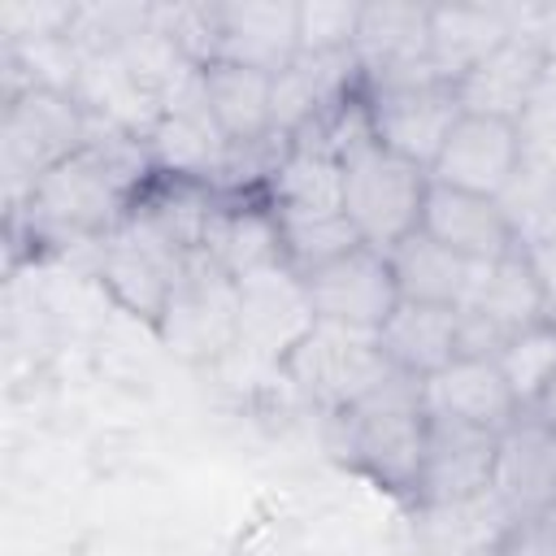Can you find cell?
Returning <instances> with one entry per match:
<instances>
[{
    "label": "cell",
    "instance_id": "obj_1",
    "mask_svg": "<svg viewBox=\"0 0 556 556\" xmlns=\"http://www.w3.org/2000/svg\"><path fill=\"white\" fill-rule=\"evenodd\" d=\"M148 174H156L148 139L100 122L91 143L48 169L13 213L39 243H100L135 208Z\"/></svg>",
    "mask_w": 556,
    "mask_h": 556
},
{
    "label": "cell",
    "instance_id": "obj_2",
    "mask_svg": "<svg viewBox=\"0 0 556 556\" xmlns=\"http://www.w3.org/2000/svg\"><path fill=\"white\" fill-rule=\"evenodd\" d=\"M426 400H421V378H408L391 369L369 395L356 404L339 408L326 417L330 452L369 478L374 486L413 500L417 469H421V447H426Z\"/></svg>",
    "mask_w": 556,
    "mask_h": 556
},
{
    "label": "cell",
    "instance_id": "obj_3",
    "mask_svg": "<svg viewBox=\"0 0 556 556\" xmlns=\"http://www.w3.org/2000/svg\"><path fill=\"white\" fill-rule=\"evenodd\" d=\"M100 122L83 109L74 91L56 87H26L17 96H4V122H0V165L9 178V200L17 204L48 169H56L65 156L91 143Z\"/></svg>",
    "mask_w": 556,
    "mask_h": 556
},
{
    "label": "cell",
    "instance_id": "obj_4",
    "mask_svg": "<svg viewBox=\"0 0 556 556\" xmlns=\"http://www.w3.org/2000/svg\"><path fill=\"white\" fill-rule=\"evenodd\" d=\"M430 169L395 156L378 139L343 156V213L365 248L391 252L421 226Z\"/></svg>",
    "mask_w": 556,
    "mask_h": 556
},
{
    "label": "cell",
    "instance_id": "obj_5",
    "mask_svg": "<svg viewBox=\"0 0 556 556\" xmlns=\"http://www.w3.org/2000/svg\"><path fill=\"white\" fill-rule=\"evenodd\" d=\"M152 334L187 365L226 361L239 348V282L204 252H191L165 295Z\"/></svg>",
    "mask_w": 556,
    "mask_h": 556
},
{
    "label": "cell",
    "instance_id": "obj_6",
    "mask_svg": "<svg viewBox=\"0 0 556 556\" xmlns=\"http://www.w3.org/2000/svg\"><path fill=\"white\" fill-rule=\"evenodd\" d=\"M187 256L191 252L135 200V208L96 243V278L130 317L156 326Z\"/></svg>",
    "mask_w": 556,
    "mask_h": 556
},
{
    "label": "cell",
    "instance_id": "obj_7",
    "mask_svg": "<svg viewBox=\"0 0 556 556\" xmlns=\"http://www.w3.org/2000/svg\"><path fill=\"white\" fill-rule=\"evenodd\" d=\"M456 321H460L456 356H500L513 334L547 321L543 287H539L530 252L517 248L491 265H473Z\"/></svg>",
    "mask_w": 556,
    "mask_h": 556
},
{
    "label": "cell",
    "instance_id": "obj_8",
    "mask_svg": "<svg viewBox=\"0 0 556 556\" xmlns=\"http://www.w3.org/2000/svg\"><path fill=\"white\" fill-rule=\"evenodd\" d=\"M282 378L326 417L356 404L361 395H369L387 374V356L378 352V339L365 330H348V326H330L317 321L278 365Z\"/></svg>",
    "mask_w": 556,
    "mask_h": 556
},
{
    "label": "cell",
    "instance_id": "obj_9",
    "mask_svg": "<svg viewBox=\"0 0 556 556\" xmlns=\"http://www.w3.org/2000/svg\"><path fill=\"white\" fill-rule=\"evenodd\" d=\"M365 109H369V130L382 148L395 156L430 169L443 139L460 122V100L456 87L439 74H417L382 87H365Z\"/></svg>",
    "mask_w": 556,
    "mask_h": 556
},
{
    "label": "cell",
    "instance_id": "obj_10",
    "mask_svg": "<svg viewBox=\"0 0 556 556\" xmlns=\"http://www.w3.org/2000/svg\"><path fill=\"white\" fill-rule=\"evenodd\" d=\"M521 169H526V126L521 122L460 113V122L452 126V135L443 139V148L430 165V182L504 200L513 191V182L521 178Z\"/></svg>",
    "mask_w": 556,
    "mask_h": 556
},
{
    "label": "cell",
    "instance_id": "obj_11",
    "mask_svg": "<svg viewBox=\"0 0 556 556\" xmlns=\"http://www.w3.org/2000/svg\"><path fill=\"white\" fill-rule=\"evenodd\" d=\"M547 70H552V52L539 35V13H534L495 52H486L473 70H465L452 87H456V100L465 113L526 122V113L534 109V100L543 91Z\"/></svg>",
    "mask_w": 556,
    "mask_h": 556
},
{
    "label": "cell",
    "instance_id": "obj_12",
    "mask_svg": "<svg viewBox=\"0 0 556 556\" xmlns=\"http://www.w3.org/2000/svg\"><path fill=\"white\" fill-rule=\"evenodd\" d=\"M313 317L330 321V326H348V330H365L378 334V326L395 313L400 304V287L391 274L387 252L378 248H352L326 265H317L313 274H300Z\"/></svg>",
    "mask_w": 556,
    "mask_h": 556
},
{
    "label": "cell",
    "instance_id": "obj_13",
    "mask_svg": "<svg viewBox=\"0 0 556 556\" xmlns=\"http://www.w3.org/2000/svg\"><path fill=\"white\" fill-rule=\"evenodd\" d=\"M491 500L508 521L556 508V426L543 413H517L495 439Z\"/></svg>",
    "mask_w": 556,
    "mask_h": 556
},
{
    "label": "cell",
    "instance_id": "obj_14",
    "mask_svg": "<svg viewBox=\"0 0 556 556\" xmlns=\"http://www.w3.org/2000/svg\"><path fill=\"white\" fill-rule=\"evenodd\" d=\"M495 430H478L452 417L426 421V447L421 469L413 486L417 508H456L491 495V469H495Z\"/></svg>",
    "mask_w": 556,
    "mask_h": 556
},
{
    "label": "cell",
    "instance_id": "obj_15",
    "mask_svg": "<svg viewBox=\"0 0 556 556\" xmlns=\"http://www.w3.org/2000/svg\"><path fill=\"white\" fill-rule=\"evenodd\" d=\"M313 326L317 317H313L304 278L287 261L239 278V348L235 352H248L252 361H265L278 369Z\"/></svg>",
    "mask_w": 556,
    "mask_h": 556
},
{
    "label": "cell",
    "instance_id": "obj_16",
    "mask_svg": "<svg viewBox=\"0 0 556 556\" xmlns=\"http://www.w3.org/2000/svg\"><path fill=\"white\" fill-rule=\"evenodd\" d=\"M421 230L469 265H491V261L526 248L521 235H517V222L504 208V200L456 191V187H443V182H430V191H426Z\"/></svg>",
    "mask_w": 556,
    "mask_h": 556
},
{
    "label": "cell",
    "instance_id": "obj_17",
    "mask_svg": "<svg viewBox=\"0 0 556 556\" xmlns=\"http://www.w3.org/2000/svg\"><path fill=\"white\" fill-rule=\"evenodd\" d=\"M352 56L365 87L439 74L430 65V9L417 4H361Z\"/></svg>",
    "mask_w": 556,
    "mask_h": 556
},
{
    "label": "cell",
    "instance_id": "obj_18",
    "mask_svg": "<svg viewBox=\"0 0 556 556\" xmlns=\"http://www.w3.org/2000/svg\"><path fill=\"white\" fill-rule=\"evenodd\" d=\"M421 400L430 417H452L495 434L521 413L495 356H456L439 374L421 378Z\"/></svg>",
    "mask_w": 556,
    "mask_h": 556
},
{
    "label": "cell",
    "instance_id": "obj_19",
    "mask_svg": "<svg viewBox=\"0 0 556 556\" xmlns=\"http://www.w3.org/2000/svg\"><path fill=\"white\" fill-rule=\"evenodd\" d=\"M300 56V4L248 0L217 4V61L282 74Z\"/></svg>",
    "mask_w": 556,
    "mask_h": 556
},
{
    "label": "cell",
    "instance_id": "obj_20",
    "mask_svg": "<svg viewBox=\"0 0 556 556\" xmlns=\"http://www.w3.org/2000/svg\"><path fill=\"white\" fill-rule=\"evenodd\" d=\"M200 91H204V104H208L217 130L226 135V143L235 152L274 143V126H269L274 78L269 74L230 65V61H213L200 70Z\"/></svg>",
    "mask_w": 556,
    "mask_h": 556
},
{
    "label": "cell",
    "instance_id": "obj_21",
    "mask_svg": "<svg viewBox=\"0 0 556 556\" xmlns=\"http://www.w3.org/2000/svg\"><path fill=\"white\" fill-rule=\"evenodd\" d=\"M374 339H378V352L387 356L391 369H400L408 378H430L456 361L460 321H456V308L400 300Z\"/></svg>",
    "mask_w": 556,
    "mask_h": 556
},
{
    "label": "cell",
    "instance_id": "obj_22",
    "mask_svg": "<svg viewBox=\"0 0 556 556\" xmlns=\"http://www.w3.org/2000/svg\"><path fill=\"white\" fill-rule=\"evenodd\" d=\"M534 17V13H530ZM530 17H517L500 4L478 9H430V65L439 78L456 83L465 70H473L486 52H495L513 30H521Z\"/></svg>",
    "mask_w": 556,
    "mask_h": 556
},
{
    "label": "cell",
    "instance_id": "obj_23",
    "mask_svg": "<svg viewBox=\"0 0 556 556\" xmlns=\"http://www.w3.org/2000/svg\"><path fill=\"white\" fill-rule=\"evenodd\" d=\"M204 256L217 261L235 282L256 274V269H269V265H282V239H278V222H274V208L269 200H230L222 204L208 239H204Z\"/></svg>",
    "mask_w": 556,
    "mask_h": 556
},
{
    "label": "cell",
    "instance_id": "obj_24",
    "mask_svg": "<svg viewBox=\"0 0 556 556\" xmlns=\"http://www.w3.org/2000/svg\"><path fill=\"white\" fill-rule=\"evenodd\" d=\"M387 261H391L400 300H413V304L460 308V300L469 291V278H473V265L460 261L456 252H447L443 243H434L421 226L404 243H395L387 252Z\"/></svg>",
    "mask_w": 556,
    "mask_h": 556
},
{
    "label": "cell",
    "instance_id": "obj_25",
    "mask_svg": "<svg viewBox=\"0 0 556 556\" xmlns=\"http://www.w3.org/2000/svg\"><path fill=\"white\" fill-rule=\"evenodd\" d=\"M269 208L278 222L282 261L295 274H313L317 265L361 248V235L343 208H287V204H269Z\"/></svg>",
    "mask_w": 556,
    "mask_h": 556
},
{
    "label": "cell",
    "instance_id": "obj_26",
    "mask_svg": "<svg viewBox=\"0 0 556 556\" xmlns=\"http://www.w3.org/2000/svg\"><path fill=\"white\" fill-rule=\"evenodd\" d=\"M495 361H500V369H504V378L517 395V408L534 413L547 400L552 382H556V326L539 321V326L513 334Z\"/></svg>",
    "mask_w": 556,
    "mask_h": 556
},
{
    "label": "cell",
    "instance_id": "obj_27",
    "mask_svg": "<svg viewBox=\"0 0 556 556\" xmlns=\"http://www.w3.org/2000/svg\"><path fill=\"white\" fill-rule=\"evenodd\" d=\"M356 26H361V4L304 0L300 4V52L304 56H339V52H352Z\"/></svg>",
    "mask_w": 556,
    "mask_h": 556
},
{
    "label": "cell",
    "instance_id": "obj_28",
    "mask_svg": "<svg viewBox=\"0 0 556 556\" xmlns=\"http://www.w3.org/2000/svg\"><path fill=\"white\" fill-rule=\"evenodd\" d=\"M491 556H556V521H552V517L508 521V526L495 534Z\"/></svg>",
    "mask_w": 556,
    "mask_h": 556
},
{
    "label": "cell",
    "instance_id": "obj_29",
    "mask_svg": "<svg viewBox=\"0 0 556 556\" xmlns=\"http://www.w3.org/2000/svg\"><path fill=\"white\" fill-rule=\"evenodd\" d=\"M526 252L534 261L539 287H543V313L556 326V243H526Z\"/></svg>",
    "mask_w": 556,
    "mask_h": 556
},
{
    "label": "cell",
    "instance_id": "obj_30",
    "mask_svg": "<svg viewBox=\"0 0 556 556\" xmlns=\"http://www.w3.org/2000/svg\"><path fill=\"white\" fill-rule=\"evenodd\" d=\"M534 413H543V417H547V421L556 426V382H552V391H547V400H543V404H539Z\"/></svg>",
    "mask_w": 556,
    "mask_h": 556
},
{
    "label": "cell",
    "instance_id": "obj_31",
    "mask_svg": "<svg viewBox=\"0 0 556 556\" xmlns=\"http://www.w3.org/2000/svg\"><path fill=\"white\" fill-rule=\"evenodd\" d=\"M547 517H552V521H556V508H552V513H547Z\"/></svg>",
    "mask_w": 556,
    "mask_h": 556
}]
</instances>
